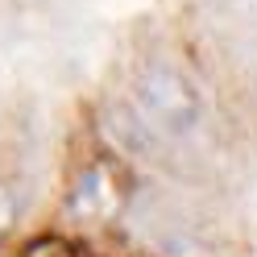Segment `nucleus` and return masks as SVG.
<instances>
[{
    "instance_id": "obj_1",
    "label": "nucleus",
    "mask_w": 257,
    "mask_h": 257,
    "mask_svg": "<svg viewBox=\"0 0 257 257\" xmlns=\"http://www.w3.org/2000/svg\"><path fill=\"white\" fill-rule=\"evenodd\" d=\"M133 100L162 137L187 141L207 124V104L195 87V79L166 58H150L141 67V75L133 79Z\"/></svg>"
},
{
    "instance_id": "obj_2",
    "label": "nucleus",
    "mask_w": 257,
    "mask_h": 257,
    "mask_svg": "<svg viewBox=\"0 0 257 257\" xmlns=\"http://www.w3.org/2000/svg\"><path fill=\"white\" fill-rule=\"evenodd\" d=\"M104 133L116 141L124 154H133V158H150V154H158V146H162V133L154 128V120L137 104L108 108L104 112Z\"/></svg>"
},
{
    "instance_id": "obj_3",
    "label": "nucleus",
    "mask_w": 257,
    "mask_h": 257,
    "mask_svg": "<svg viewBox=\"0 0 257 257\" xmlns=\"http://www.w3.org/2000/svg\"><path fill=\"white\" fill-rule=\"evenodd\" d=\"M13 220V191L0 183V224H9Z\"/></svg>"
}]
</instances>
